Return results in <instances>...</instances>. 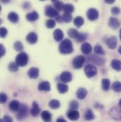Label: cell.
Segmentation results:
<instances>
[{
  "label": "cell",
  "instance_id": "29",
  "mask_svg": "<svg viewBox=\"0 0 121 122\" xmlns=\"http://www.w3.org/2000/svg\"><path fill=\"white\" fill-rule=\"evenodd\" d=\"M84 118L87 121H91V120L94 119L95 116L91 109H87L86 111V113L84 114Z\"/></svg>",
  "mask_w": 121,
  "mask_h": 122
},
{
  "label": "cell",
  "instance_id": "45",
  "mask_svg": "<svg viewBox=\"0 0 121 122\" xmlns=\"http://www.w3.org/2000/svg\"><path fill=\"white\" fill-rule=\"evenodd\" d=\"M4 122H13V119L8 115H5L3 118Z\"/></svg>",
  "mask_w": 121,
  "mask_h": 122
},
{
  "label": "cell",
  "instance_id": "24",
  "mask_svg": "<svg viewBox=\"0 0 121 122\" xmlns=\"http://www.w3.org/2000/svg\"><path fill=\"white\" fill-rule=\"evenodd\" d=\"M111 67L116 71H121V61L119 60H113L111 62Z\"/></svg>",
  "mask_w": 121,
  "mask_h": 122
},
{
  "label": "cell",
  "instance_id": "51",
  "mask_svg": "<svg viewBox=\"0 0 121 122\" xmlns=\"http://www.w3.org/2000/svg\"><path fill=\"white\" fill-rule=\"evenodd\" d=\"M52 1H53V3H55V4L56 2H58V0H52Z\"/></svg>",
  "mask_w": 121,
  "mask_h": 122
},
{
  "label": "cell",
  "instance_id": "8",
  "mask_svg": "<svg viewBox=\"0 0 121 122\" xmlns=\"http://www.w3.org/2000/svg\"><path fill=\"white\" fill-rule=\"evenodd\" d=\"M87 18L89 19V20H90L91 21L96 20L98 18V11L94 9V8H91L89 9L87 13Z\"/></svg>",
  "mask_w": 121,
  "mask_h": 122
},
{
  "label": "cell",
  "instance_id": "41",
  "mask_svg": "<svg viewBox=\"0 0 121 122\" xmlns=\"http://www.w3.org/2000/svg\"><path fill=\"white\" fill-rule=\"evenodd\" d=\"M7 100V95L4 93H1L0 94V102L1 104H4Z\"/></svg>",
  "mask_w": 121,
  "mask_h": 122
},
{
  "label": "cell",
  "instance_id": "25",
  "mask_svg": "<svg viewBox=\"0 0 121 122\" xmlns=\"http://www.w3.org/2000/svg\"><path fill=\"white\" fill-rule=\"evenodd\" d=\"M58 92L61 94H64L69 90V87L66 84L59 83L58 84Z\"/></svg>",
  "mask_w": 121,
  "mask_h": 122
},
{
  "label": "cell",
  "instance_id": "47",
  "mask_svg": "<svg viewBox=\"0 0 121 122\" xmlns=\"http://www.w3.org/2000/svg\"><path fill=\"white\" fill-rule=\"evenodd\" d=\"M56 122H67V121H66L65 119H64L59 118V119H57Z\"/></svg>",
  "mask_w": 121,
  "mask_h": 122
},
{
  "label": "cell",
  "instance_id": "37",
  "mask_svg": "<svg viewBox=\"0 0 121 122\" xmlns=\"http://www.w3.org/2000/svg\"><path fill=\"white\" fill-rule=\"evenodd\" d=\"M64 4L61 2V1H58L55 4V8L56 10L58 11H62L64 10Z\"/></svg>",
  "mask_w": 121,
  "mask_h": 122
},
{
  "label": "cell",
  "instance_id": "5",
  "mask_svg": "<svg viewBox=\"0 0 121 122\" xmlns=\"http://www.w3.org/2000/svg\"><path fill=\"white\" fill-rule=\"evenodd\" d=\"M84 62H85V58L84 56H78L73 60L72 65L75 69H80L83 66Z\"/></svg>",
  "mask_w": 121,
  "mask_h": 122
},
{
  "label": "cell",
  "instance_id": "23",
  "mask_svg": "<svg viewBox=\"0 0 121 122\" xmlns=\"http://www.w3.org/2000/svg\"><path fill=\"white\" fill-rule=\"evenodd\" d=\"M49 107L53 109H57L58 108H60V102L57 100V99H52L50 101L49 104H48Z\"/></svg>",
  "mask_w": 121,
  "mask_h": 122
},
{
  "label": "cell",
  "instance_id": "52",
  "mask_svg": "<svg viewBox=\"0 0 121 122\" xmlns=\"http://www.w3.org/2000/svg\"><path fill=\"white\" fill-rule=\"evenodd\" d=\"M120 38H121V30H120Z\"/></svg>",
  "mask_w": 121,
  "mask_h": 122
},
{
  "label": "cell",
  "instance_id": "48",
  "mask_svg": "<svg viewBox=\"0 0 121 122\" xmlns=\"http://www.w3.org/2000/svg\"><path fill=\"white\" fill-rule=\"evenodd\" d=\"M1 2L4 3V4H6V3H8V2L10 1V0H1Z\"/></svg>",
  "mask_w": 121,
  "mask_h": 122
},
{
  "label": "cell",
  "instance_id": "11",
  "mask_svg": "<svg viewBox=\"0 0 121 122\" xmlns=\"http://www.w3.org/2000/svg\"><path fill=\"white\" fill-rule=\"evenodd\" d=\"M108 25L109 26L113 29H117L120 25H121V23L120 21L115 17H111L109 19V21H108Z\"/></svg>",
  "mask_w": 121,
  "mask_h": 122
},
{
  "label": "cell",
  "instance_id": "50",
  "mask_svg": "<svg viewBox=\"0 0 121 122\" xmlns=\"http://www.w3.org/2000/svg\"><path fill=\"white\" fill-rule=\"evenodd\" d=\"M118 53H119L121 55V46L119 48H118Z\"/></svg>",
  "mask_w": 121,
  "mask_h": 122
},
{
  "label": "cell",
  "instance_id": "6",
  "mask_svg": "<svg viewBox=\"0 0 121 122\" xmlns=\"http://www.w3.org/2000/svg\"><path fill=\"white\" fill-rule=\"evenodd\" d=\"M109 115L116 120L121 119V107H113L110 112Z\"/></svg>",
  "mask_w": 121,
  "mask_h": 122
},
{
  "label": "cell",
  "instance_id": "16",
  "mask_svg": "<svg viewBox=\"0 0 121 122\" xmlns=\"http://www.w3.org/2000/svg\"><path fill=\"white\" fill-rule=\"evenodd\" d=\"M107 45L111 49L116 48L117 46V38L116 36H112L107 41Z\"/></svg>",
  "mask_w": 121,
  "mask_h": 122
},
{
  "label": "cell",
  "instance_id": "4",
  "mask_svg": "<svg viewBox=\"0 0 121 122\" xmlns=\"http://www.w3.org/2000/svg\"><path fill=\"white\" fill-rule=\"evenodd\" d=\"M84 72L88 78H91L97 74V68L93 65H88L84 68Z\"/></svg>",
  "mask_w": 121,
  "mask_h": 122
},
{
  "label": "cell",
  "instance_id": "14",
  "mask_svg": "<svg viewBox=\"0 0 121 122\" xmlns=\"http://www.w3.org/2000/svg\"><path fill=\"white\" fill-rule=\"evenodd\" d=\"M38 89L40 91L49 92L50 90V84L48 81L43 82L39 84V85L38 87Z\"/></svg>",
  "mask_w": 121,
  "mask_h": 122
},
{
  "label": "cell",
  "instance_id": "15",
  "mask_svg": "<svg viewBox=\"0 0 121 122\" xmlns=\"http://www.w3.org/2000/svg\"><path fill=\"white\" fill-rule=\"evenodd\" d=\"M28 75L31 79H36L39 75V70L37 67H31L28 71Z\"/></svg>",
  "mask_w": 121,
  "mask_h": 122
},
{
  "label": "cell",
  "instance_id": "38",
  "mask_svg": "<svg viewBox=\"0 0 121 122\" xmlns=\"http://www.w3.org/2000/svg\"><path fill=\"white\" fill-rule=\"evenodd\" d=\"M55 21L53 19H49L46 22V26L48 29H53L55 26Z\"/></svg>",
  "mask_w": 121,
  "mask_h": 122
},
{
  "label": "cell",
  "instance_id": "31",
  "mask_svg": "<svg viewBox=\"0 0 121 122\" xmlns=\"http://www.w3.org/2000/svg\"><path fill=\"white\" fill-rule=\"evenodd\" d=\"M79 33L77 31V30L74 29H71L68 30V35L70 38H77V36H79Z\"/></svg>",
  "mask_w": 121,
  "mask_h": 122
},
{
  "label": "cell",
  "instance_id": "49",
  "mask_svg": "<svg viewBox=\"0 0 121 122\" xmlns=\"http://www.w3.org/2000/svg\"><path fill=\"white\" fill-rule=\"evenodd\" d=\"M118 106H119V107H121V99H120V101H119V103H118Z\"/></svg>",
  "mask_w": 121,
  "mask_h": 122
},
{
  "label": "cell",
  "instance_id": "42",
  "mask_svg": "<svg viewBox=\"0 0 121 122\" xmlns=\"http://www.w3.org/2000/svg\"><path fill=\"white\" fill-rule=\"evenodd\" d=\"M120 12H121V9L117 6H114L111 9V13L113 15H118Z\"/></svg>",
  "mask_w": 121,
  "mask_h": 122
},
{
  "label": "cell",
  "instance_id": "7",
  "mask_svg": "<svg viewBox=\"0 0 121 122\" xmlns=\"http://www.w3.org/2000/svg\"><path fill=\"white\" fill-rule=\"evenodd\" d=\"M45 15L48 17H57L59 16L58 11L51 6H47L45 7Z\"/></svg>",
  "mask_w": 121,
  "mask_h": 122
},
{
  "label": "cell",
  "instance_id": "1",
  "mask_svg": "<svg viewBox=\"0 0 121 122\" xmlns=\"http://www.w3.org/2000/svg\"><path fill=\"white\" fill-rule=\"evenodd\" d=\"M59 51L62 54H70L73 52L72 43L69 39H64L62 41L59 46Z\"/></svg>",
  "mask_w": 121,
  "mask_h": 122
},
{
  "label": "cell",
  "instance_id": "28",
  "mask_svg": "<svg viewBox=\"0 0 121 122\" xmlns=\"http://www.w3.org/2000/svg\"><path fill=\"white\" fill-rule=\"evenodd\" d=\"M84 19L81 16H77L74 20V24L78 28H80L84 24Z\"/></svg>",
  "mask_w": 121,
  "mask_h": 122
},
{
  "label": "cell",
  "instance_id": "26",
  "mask_svg": "<svg viewBox=\"0 0 121 122\" xmlns=\"http://www.w3.org/2000/svg\"><path fill=\"white\" fill-rule=\"evenodd\" d=\"M101 87L104 91H108L110 88V80L106 78L103 79L101 80Z\"/></svg>",
  "mask_w": 121,
  "mask_h": 122
},
{
  "label": "cell",
  "instance_id": "34",
  "mask_svg": "<svg viewBox=\"0 0 121 122\" xmlns=\"http://www.w3.org/2000/svg\"><path fill=\"white\" fill-rule=\"evenodd\" d=\"M9 69L11 72H16L19 70V65L16 62H10L9 65Z\"/></svg>",
  "mask_w": 121,
  "mask_h": 122
},
{
  "label": "cell",
  "instance_id": "22",
  "mask_svg": "<svg viewBox=\"0 0 121 122\" xmlns=\"http://www.w3.org/2000/svg\"><path fill=\"white\" fill-rule=\"evenodd\" d=\"M8 19L12 23H17L19 21V17L16 12H11L8 15Z\"/></svg>",
  "mask_w": 121,
  "mask_h": 122
},
{
  "label": "cell",
  "instance_id": "39",
  "mask_svg": "<svg viewBox=\"0 0 121 122\" xmlns=\"http://www.w3.org/2000/svg\"><path fill=\"white\" fill-rule=\"evenodd\" d=\"M87 37V34H86V33H79V36L77 38V40L79 42H82L84 40H86Z\"/></svg>",
  "mask_w": 121,
  "mask_h": 122
},
{
  "label": "cell",
  "instance_id": "10",
  "mask_svg": "<svg viewBox=\"0 0 121 122\" xmlns=\"http://www.w3.org/2000/svg\"><path fill=\"white\" fill-rule=\"evenodd\" d=\"M40 113V109L38 104L36 102H33L32 104V108L30 109V114L33 117H38Z\"/></svg>",
  "mask_w": 121,
  "mask_h": 122
},
{
  "label": "cell",
  "instance_id": "44",
  "mask_svg": "<svg viewBox=\"0 0 121 122\" xmlns=\"http://www.w3.org/2000/svg\"><path fill=\"white\" fill-rule=\"evenodd\" d=\"M5 53H6L5 48H4V46L2 44H1L0 45V56L1 57L4 56V55L5 54Z\"/></svg>",
  "mask_w": 121,
  "mask_h": 122
},
{
  "label": "cell",
  "instance_id": "43",
  "mask_svg": "<svg viewBox=\"0 0 121 122\" xmlns=\"http://www.w3.org/2000/svg\"><path fill=\"white\" fill-rule=\"evenodd\" d=\"M7 33H8V30H7L6 29H5L4 27L1 28V29H0V36H1V38H4L7 35Z\"/></svg>",
  "mask_w": 121,
  "mask_h": 122
},
{
  "label": "cell",
  "instance_id": "30",
  "mask_svg": "<svg viewBox=\"0 0 121 122\" xmlns=\"http://www.w3.org/2000/svg\"><path fill=\"white\" fill-rule=\"evenodd\" d=\"M64 10L65 12L71 14V13H72L74 11V7L71 4H64Z\"/></svg>",
  "mask_w": 121,
  "mask_h": 122
},
{
  "label": "cell",
  "instance_id": "18",
  "mask_svg": "<svg viewBox=\"0 0 121 122\" xmlns=\"http://www.w3.org/2000/svg\"><path fill=\"white\" fill-rule=\"evenodd\" d=\"M87 90L84 88V87H81L79 89H78V90L77 91V96L78 97V99H84L87 95Z\"/></svg>",
  "mask_w": 121,
  "mask_h": 122
},
{
  "label": "cell",
  "instance_id": "32",
  "mask_svg": "<svg viewBox=\"0 0 121 122\" xmlns=\"http://www.w3.org/2000/svg\"><path fill=\"white\" fill-rule=\"evenodd\" d=\"M62 18V20L64 22H66V23H69L72 21V15L70 14H69V13H67V12H64L63 14Z\"/></svg>",
  "mask_w": 121,
  "mask_h": 122
},
{
  "label": "cell",
  "instance_id": "12",
  "mask_svg": "<svg viewBox=\"0 0 121 122\" xmlns=\"http://www.w3.org/2000/svg\"><path fill=\"white\" fill-rule=\"evenodd\" d=\"M72 76L69 72L65 71V72H63L60 75L61 81H62L64 83L70 82L72 80Z\"/></svg>",
  "mask_w": 121,
  "mask_h": 122
},
{
  "label": "cell",
  "instance_id": "19",
  "mask_svg": "<svg viewBox=\"0 0 121 122\" xmlns=\"http://www.w3.org/2000/svg\"><path fill=\"white\" fill-rule=\"evenodd\" d=\"M9 109L11 111H13V112H16L19 110V107H20V104L19 102V101L17 100H13L10 102L9 105Z\"/></svg>",
  "mask_w": 121,
  "mask_h": 122
},
{
  "label": "cell",
  "instance_id": "17",
  "mask_svg": "<svg viewBox=\"0 0 121 122\" xmlns=\"http://www.w3.org/2000/svg\"><path fill=\"white\" fill-rule=\"evenodd\" d=\"M82 51L83 53L84 54H89L91 53V51H92V47H91V44L89 43H84L82 44Z\"/></svg>",
  "mask_w": 121,
  "mask_h": 122
},
{
  "label": "cell",
  "instance_id": "46",
  "mask_svg": "<svg viewBox=\"0 0 121 122\" xmlns=\"http://www.w3.org/2000/svg\"><path fill=\"white\" fill-rule=\"evenodd\" d=\"M115 1H116V0H105V1H106L107 4H113V3H114Z\"/></svg>",
  "mask_w": 121,
  "mask_h": 122
},
{
  "label": "cell",
  "instance_id": "54",
  "mask_svg": "<svg viewBox=\"0 0 121 122\" xmlns=\"http://www.w3.org/2000/svg\"><path fill=\"white\" fill-rule=\"evenodd\" d=\"M40 1H45V0H40Z\"/></svg>",
  "mask_w": 121,
  "mask_h": 122
},
{
  "label": "cell",
  "instance_id": "21",
  "mask_svg": "<svg viewBox=\"0 0 121 122\" xmlns=\"http://www.w3.org/2000/svg\"><path fill=\"white\" fill-rule=\"evenodd\" d=\"M53 36L56 41H60L63 39L64 33L60 29H56L53 33Z\"/></svg>",
  "mask_w": 121,
  "mask_h": 122
},
{
  "label": "cell",
  "instance_id": "40",
  "mask_svg": "<svg viewBox=\"0 0 121 122\" xmlns=\"http://www.w3.org/2000/svg\"><path fill=\"white\" fill-rule=\"evenodd\" d=\"M69 107L71 108V109H77L79 107V103L77 101H72L69 103Z\"/></svg>",
  "mask_w": 121,
  "mask_h": 122
},
{
  "label": "cell",
  "instance_id": "13",
  "mask_svg": "<svg viewBox=\"0 0 121 122\" xmlns=\"http://www.w3.org/2000/svg\"><path fill=\"white\" fill-rule=\"evenodd\" d=\"M26 41L30 44H35L38 41V36L34 32L29 33L26 36Z\"/></svg>",
  "mask_w": 121,
  "mask_h": 122
},
{
  "label": "cell",
  "instance_id": "36",
  "mask_svg": "<svg viewBox=\"0 0 121 122\" xmlns=\"http://www.w3.org/2000/svg\"><path fill=\"white\" fill-rule=\"evenodd\" d=\"M14 48L16 51H21L24 49V46H23V44L21 43V42H20V41H16V42L14 43Z\"/></svg>",
  "mask_w": 121,
  "mask_h": 122
},
{
  "label": "cell",
  "instance_id": "27",
  "mask_svg": "<svg viewBox=\"0 0 121 122\" xmlns=\"http://www.w3.org/2000/svg\"><path fill=\"white\" fill-rule=\"evenodd\" d=\"M41 117L45 122H50L52 119V115L48 111H44L41 113Z\"/></svg>",
  "mask_w": 121,
  "mask_h": 122
},
{
  "label": "cell",
  "instance_id": "53",
  "mask_svg": "<svg viewBox=\"0 0 121 122\" xmlns=\"http://www.w3.org/2000/svg\"><path fill=\"white\" fill-rule=\"evenodd\" d=\"M0 122H4V120H3V119H1V121H0Z\"/></svg>",
  "mask_w": 121,
  "mask_h": 122
},
{
  "label": "cell",
  "instance_id": "2",
  "mask_svg": "<svg viewBox=\"0 0 121 122\" xmlns=\"http://www.w3.org/2000/svg\"><path fill=\"white\" fill-rule=\"evenodd\" d=\"M29 61V56L26 53L21 52L17 55L16 58V62L18 64L19 66L24 67L27 65Z\"/></svg>",
  "mask_w": 121,
  "mask_h": 122
},
{
  "label": "cell",
  "instance_id": "35",
  "mask_svg": "<svg viewBox=\"0 0 121 122\" xmlns=\"http://www.w3.org/2000/svg\"><path fill=\"white\" fill-rule=\"evenodd\" d=\"M94 52H95V53H96L98 55H103L104 54V51L100 45H96L94 47Z\"/></svg>",
  "mask_w": 121,
  "mask_h": 122
},
{
  "label": "cell",
  "instance_id": "9",
  "mask_svg": "<svg viewBox=\"0 0 121 122\" xmlns=\"http://www.w3.org/2000/svg\"><path fill=\"white\" fill-rule=\"evenodd\" d=\"M67 117L71 121H77L79 118V113L76 109H70L67 112Z\"/></svg>",
  "mask_w": 121,
  "mask_h": 122
},
{
  "label": "cell",
  "instance_id": "3",
  "mask_svg": "<svg viewBox=\"0 0 121 122\" xmlns=\"http://www.w3.org/2000/svg\"><path fill=\"white\" fill-rule=\"evenodd\" d=\"M29 109L27 105L26 104H21L20 107L18 110V113H17V119H24L29 114Z\"/></svg>",
  "mask_w": 121,
  "mask_h": 122
},
{
  "label": "cell",
  "instance_id": "33",
  "mask_svg": "<svg viewBox=\"0 0 121 122\" xmlns=\"http://www.w3.org/2000/svg\"><path fill=\"white\" fill-rule=\"evenodd\" d=\"M112 89L116 92H121V82L116 81L115 82L113 85H112Z\"/></svg>",
  "mask_w": 121,
  "mask_h": 122
},
{
  "label": "cell",
  "instance_id": "20",
  "mask_svg": "<svg viewBox=\"0 0 121 122\" xmlns=\"http://www.w3.org/2000/svg\"><path fill=\"white\" fill-rule=\"evenodd\" d=\"M38 17H39V15L36 11H32V12H30L26 15V19L29 21H31V22L38 20Z\"/></svg>",
  "mask_w": 121,
  "mask_h": 122
}]
</instances>
